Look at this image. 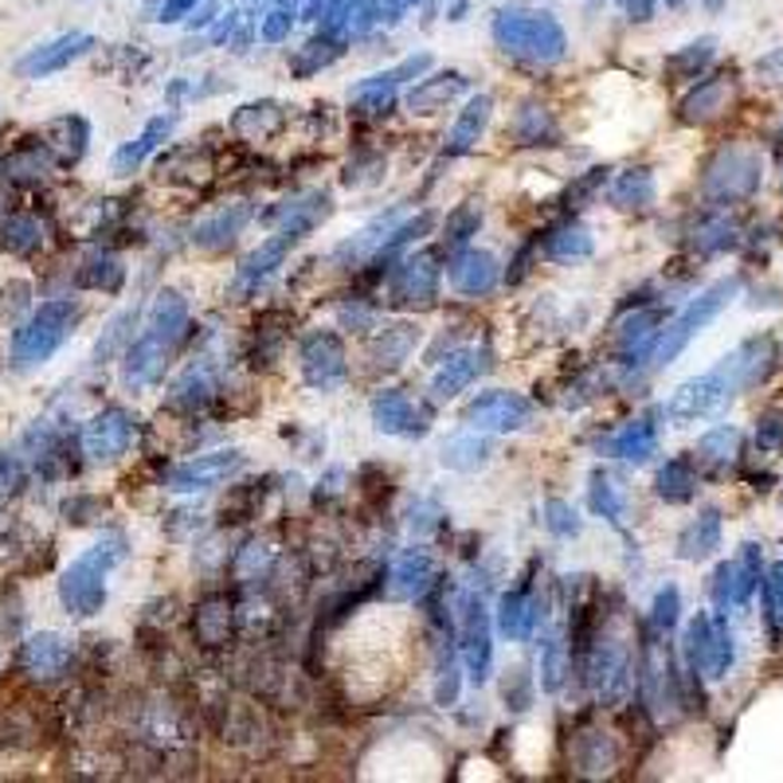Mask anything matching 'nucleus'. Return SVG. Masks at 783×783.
I'll return each instance as SVG.
<instances>
[{
    "mask_svg": "<svg viewBox=\"0 0 783 783\" xmlns=\"http://www.w3.org/2000/svg\"><path fill=\"white\" fill-rule=\"evenodd\" d=\"M67 659H71V651H67V639H59V635H36V639H28V646H24V666L32 670L36 677L63 674Z\"/></svg>",
    "mask_w": 783,
    "mask_h": 783,
    "instance_id": "7",
    "label": "nucleus"
},
{
    "mask_svg": "<svg viewBox=\"0 0 783 783\" xmlns=\"http://www.w3.org/2000/svg\"><path fill=\"white\" fill-rule=\"evenodd\" d=\"M91 48V36H63V40H56V43H48V48H36L32 56H24L17 63V71L24 74H51V71H59V67H67L74 56H83V51Z\"/></svg>",
    "mask_w": 783,
    "mask_h": 783,
    "instance_id": "6",
    "label": "nucleus"
},
{
    "mask_svg": "<svg viewBox=\"0 0 783 783\" xmlns=\"http://www.w3.org/2000/svg\"><path fill=\"white\" fill-rule=\"evenodd\" d=\"M4 235H9V248H17V251H28V248H36L40 243V228H36L28 215H20V220H9V228H4Z\"/></svg>",
    "mask_w": 783,
    "mask_h": 783,
    "instance_id": "10",
    "label": "nucleus"
},
{
    "mask_svg": "<svg viewBox=\"0 0 783 783\" xmlns=\"http://www.w3.org/2000/svg\"><path fill=\"white\" fill-rule=\"evenodd\" d=\"M71 322H74L71 302H43L40 310L32 313V322H28L24 330H17V338H12V364H17V369H36V364H43L67 341Z\"/></svg>",
    "mask_w": 783,
    "mask_h": 783,
    "instance_id": "1",
    "label": "nucleus"
},
{
    "mask_svg": "<svg viewBox=\"0 0 783 783\" xmlns=\"http://www.w3.org/2000/svg\"><path fill=\"white\" fill-rule=\"evenodd\" d=\"M114 564V553L107 549H91L83 553L71 569L63 572V584H59V595H63L67 611L71 615H94L102 608V595H107V569Z\"/></svg>",
    "mask_w": 783,
    "mask_h": 783,
    "instance_id": "2",
    "label": "nucleus"
},
{
    "mask_svg": "<svg viewBox=\"0 0 783 783\" xmlns=\"http://www.w3.org/2000/svg\"><path fill=\"white\" fill-rule=\"evenodd\" d=\"M729 400V384L721 377H701L693 384H685L674 400H670V415L674 420H701V415L717 412Z\"/></svg>",
    "mask_w": 783,
    "mask_h": 783,
    "instance_id": "5",
    "label": "nucleus"
},
{
    "mask_svg": "<svg viewBox=\"0 0 783 783\" xmlns=\"http://www.w3.org/2000/svg\"><path fill=\"white\" fill-rule=\"evenodd\" d=\"M729 294H733V282H717V287H713L710 294L697 298V302H693L690 310H685L682 322H677L674 330H670V338H662V345L654 349V364H666L670 357H674L677 349H682L685 341H690L693 333H697V325H705V322L713 318V313H717L721 305L729 302Z\"/></svg>",
    "mask_w": 783,
    "mask_h": 783,
    "instance_id": "4",
    "label": "nucleus"
},
{
    "mask_svg": "<svg viewBox=\"0 0 783 783\" xmlns=\"http://www.w3.org/2000/svg\"><path fill=\"white\" fill-rule=\"evenodd\" d=\"M767 592H772V603H775V611H780V615H783V564H780V569H775V576H772V588H767Z\"/></svg>",
    "mask_w": 783,
    "mask_h": 783,
    "instance_id": "12",
    "label": "nucleus"
},
{
    "mask_svg": "<svg viewBox=\"0 0 783 783\" xmlns=\"http://www.w3.org/2000/svg\"><path fill=\"white\" fill-rule=\"evenodd\" d=\"M12 482H17V466H12V459H0V502L9 498Z\"/></svg>",
    "mask_w": 783,
    "mask_h": 783,
    "instance_id": "11",
    "label": "nucleus"
},
{
    "mask_svg": "<svg viewBox=\"0 0 783 783\" xmlns=\"http://www.w3.org/2000/svg\"><path fill=\"white\" fill-rule=\"evenodd\" d=\"M494 32L505 48L525 56H561L564 48V32L541 12H502Z\"/></svg>",
    "mask_w": 783,
    "mask_h": 783,
    "instance_id": "3",
    "label": "nucleus"
},
{
    "mask_svg": "<svg viewBox=\"0 0 783 783\" xmlns=\"http://www.w3.org/2000/svg\"><path fill=\"white\" fill-rule=\"evenodd\" d=\"M470 420H479L482 428H518V423L525 420V404L505 396V392H498V396H482L479 404L470 408ZM479 423H474V428H479Z\"/></svg>",
    "mask_w": 783,
    "mask_h": 783,
    "instance_id": "9",
    "label": "nucleus"
},
{
    "mask_svg": "<svg viewBox=\"0 0 783 783\" xmlns=\"http://www.w3.org/2000/svg\"><path fill=\"white\" fill-rule=\"evenodd\" d=\"M126 443H130V420H126L122 412L99 415V420L91 423V431H87V451H91L94 459H110V454H118Z\"/></svg>",
    "mask_w": 783,
    "mask_h": 783,
    "instance_id": "8",
    "label": "nucleus"
}]
</instances>
